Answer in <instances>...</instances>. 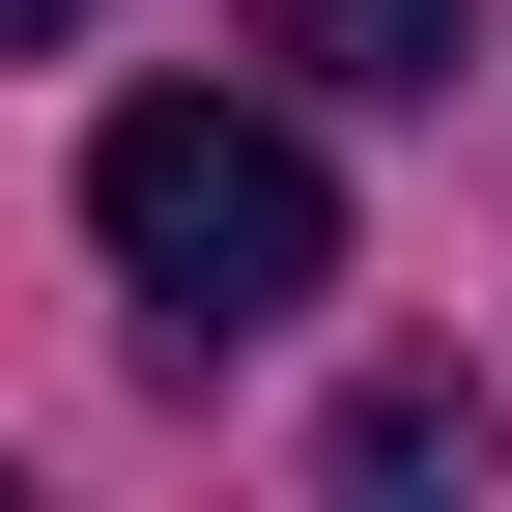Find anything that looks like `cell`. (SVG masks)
Wrapping results in <instances>:
<instances>
[{"label":"cell","mask_w":512,"mask_h":512,"mask_svg":"<svg viewBox=\"0 0 512 512\" xmlns=\"http://www.w3.org/2000/svg\"><path fill=\"white\" fill-rule=\"evenodd\" d=\"M86 228H114V285L171 313V342H256V313H313L342 285V171L285 143V114H228V86H143L86 143Z\"/></svg>","instance_id":"obj_1"},{"label":"cell","mask_w":512,"mask_h":512,"mask_svg":"<svg viewBox=\"0 0 512 512\" xmlns=\"http://www.w3.org/2000/svg\"><path fill=\"white\" fill-rule=\"evenodd\" d=\"M256 57H313V86H456V0H256Z\"/></svg>","instance_id":"obj_2"},{"label":"cell","mask_w":512,"mask_h":512,"mask_svg":"<svg viewBox=\"0 0 512 512\" xmlns=\"http://www.w3.org/2000/svg\"><path fill=\"white\" fill-rule=\"evenodd\" d=\"M342 484H484V370H370L342 399Z\"/></svg>","instance_id":"obj_3"},{"label":"cell","mask_w":512,"mask_h":512,"mask_svg":"<svg viewBox=\"0 0 512 512\" xmlns=\"http://www.w3.org/2000/svg\"><path fill=\"white\" fill-rule=\"evenodd\" d=\"M29 29H86V0H0V57H29Z\"/></svg>","instance_id":"obj_4"}]
</instances>
